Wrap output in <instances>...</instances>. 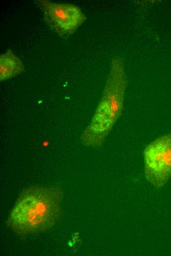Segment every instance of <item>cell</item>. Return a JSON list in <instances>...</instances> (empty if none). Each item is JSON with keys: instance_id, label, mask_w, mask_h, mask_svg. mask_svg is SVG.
<instances>
[{"instance_id": "obj_1", "label": "cell", "mask_w": 171, "mask_h": 256, "mask_svg": "<svg viewBox=\"0 0 171 256\" xmlns=\"http://www.w3.org/2000/svg\"><path fill=\"white\" fill-rule=\"evenodd\" d=\"M61 208V197L57 190L30 187L20 195L10 214L7 224L22 235L39 233L53 225Z\"/></svg>"}, {"instance_id": "obj_2", "label": "cell", "mask_w": 171, "mask_h": 256, "mask_svg": "<svg viewBox=\"0 0 171 256\" xmlns=\"http://www.w3.org/2000/svg\"><path fill=\"white\" fill-rule=\"evenodd\" d=\"M127 80L123 66L114 60L102 97L92 118L81 137V143L101 146L120 117L124 101Z\"/></svg>"}, {"instance_id": "obj_3", "label": "cell", "mask_w": 171, "mask_h": 256, "mask_svg": "<svg viewBox=\"0 0 171 256\" xmlns=\"http://www.w3.org/2000/svg\"><path fill=\"white\" fill-rule=\"evenodd\" d=\"M147 181L160 188L171 178V130L150 142L143 152Z\"/></svg>"}, {"instance_id": "obj_4", "label": "cell", "mask_w": 171, "mask_h": 256, "mask_svg": "<svg viewBox=\"0 0 171 256\" xmlns=\"http://www.w3.org/2000/svg\"><path fill=\"white\" fill-rule=\"evenodd\" d=\"M36 3L46 23L61 36L74 33L86 20L81 8L74 4L48 0H38Z\"/></svg>"}, {"instance_id": "obj_5", "label": "cell", "mask_w": 171, "mask_h": 256, "mask_svg": "<svg viewBox=\"0 0 171 256\" xmlns=\"http://www.w3.org/2000/svg\"><path fill=\"white\" fill-rule=\"evenodd\" d=\"M24 65L21 59L10 49L0 56V80L11 79L24 71Z\"/></svg>"}]
</instances>
